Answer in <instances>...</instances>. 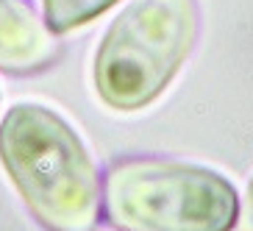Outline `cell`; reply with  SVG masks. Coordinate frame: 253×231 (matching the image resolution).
<instances>
[{"label":"cell","mask_w":253,"mask_h":231,"mask_svg":"<svg viewBox=\"0 0 253 231\" xmlns=\"http://www.w3.org/2000/svg\"><path fill=\"white\" fill-rule=\"evenodd\" d=\"M0 164L45 231H95L103 184L86 145L59 112L17 103L0 120Z\"/></svg>","instance_id":"1"},{"label":"cell","mask_w":253,"mask_h":231,"mask_svg":"<svg viewBox=\"0 0 253 231\" xmlns=\"http://www.w3.org/2000/svg\"><path fill=\"white\" fill-rule=\"evenodd\" d=\"M103 209L120 231H234L237 186L223 173L178 159H123L106 170Z\"/></svg>","instance_id":"2"},{"label":"cell","mask_w":253,"mask_h":231,"mask_svg":"<svg viewBox=\"0 0 253 231\" xmlns=\"http://www.w3.org/2000/svg\"><path fill=\"white\" fill-rule=\"evenodd\" d=\"M198 28V0H131L97 45V97L114 112L150 106L192 53Z\"/></svg>","instance_id":"3"},{"label":"cell","mask_w":253,"mask_h":231,"mask_svg":"<svg viewBox=\"0 0 253 231\" xmlns=\"http://www.w3.org/2000/svg\"><path fill=\"white\" fill-rule=\"evenodd\" d=\"M61 56L56 34L23 0H0V70L8 75H37Z\"/></svg>","instance_id":"4"},{"label":"cell","mask_w":253,"mask_h":231,"mask_svg":"<svg viewBox=\"0 0 253 231\" xmlns=\"http://www.w3.org/2000/svg\"><path fill=\"white\" fill-rule=\"evenodd\" d=\"M120 3V0H42L45 8V25L53 34H67L73 28L92 23L95 17Z\"/></svg>","instance_id":"5"},{"label":"cell","mask_w":253,"mask_h":231,"mask_svg":"<svg viewBox=\"0 0 253 231\" xmlns=\"http://www.w3.org/2000/svg\"><path fill=\"white\" fill-rule=\"evenodd\" d=\"M245 220L253 229V179L248 181V189H245Z\"/></svg>","instance_id":"6"}]
</instances>
